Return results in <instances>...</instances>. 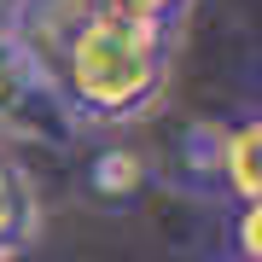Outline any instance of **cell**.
<instances>
[{"label":"cell","instance_id":"cell-2","mask_svg":"<svg viewBox=\"0 0 262 262\" xmlns=\"http://www.w3.org/2000/svg\"><path fill=\"white\" fill-rule=\"evenodd\" d=\"M70 128H76V117H70L64 94H58L53 64L35 58L24 41L0 47V134L53 146V140H70Z\"/></svg>","mask_w":262,"mask_h":262},{"label":"cell","instance_id":"cell-5","mask_svg":"<svg viewBox=\"0 0 262 262\" xmlns=\"http://www.w3.org/2000/svg\"><path fill=\"white\" fill-rule=\"evenodd\" d=\"M88 187L105 204H128L134 192H146V158L134 146H105L94 163H88Z\"/></svg>","mask_w":262,"mask_h":262},{"label":"cell","instance_id":"cell-6","mask_svg":"<svg viewBox=\"0 0 262 262\" xmlns=\"http://www.w3.org/2000/svg\"><path fill=\"white\" fill-rule=\"evenodd\" d=\"M99 12H117V18H134V24H169L175 29V12L187 0H94Z\"/></svg>","mask_w":262,"mask_h":262},{"label":"cell","instance_id":"cell-7","mask_svg":"<svg viewBox=\"0 0 262 262\" xmlns=\"http://www.w3.org/2000/svg\"><path fill=\"white\" fill-rule=\"evenodd\" d=\"M222 134H227V122H198V128H187V163L192 169H215L222 163Z\"/></svg>","mask_w":262,"mask_h":262},{"label":"cell","instance_id":"cell-9","mask_svg":"<svg viewBox=\"0 0 262 262\" xmlns=\"http://www.w3.org/2000/svg\"><path fill=\"white\" fill-rule=\"evenodd\" d=\"M24 41V0H0V47Z\"/></svg>","mask_w":262,"mask_h":262},{"label":"cell","instance_id":"cell-4","mask_svg":"<svg viewBox=\"0 0 262 262\" xmlns=\"http://www.w3.org/2000/svg\"><path fill=\"white\" fill-rule=\"evenodd\" d=\"M215 175L227 181V192H233L239 204H256V192H262V122H256V117L227 122Z\"/></svg>","mask_w":262,"mask_h":262},{"label":"cell","instance_id":"cell-3","mask_svg":"<svg viewBox=\"0 0 262 262\" xmlns=\"http://www.w3.org/2000/svg\"><path fill=\"white\" fill-rule=\"evenodd\" d=\"M41 239V192L24 163L0 158V262L24 256Z\"/></svg>","mask_w":262,"mask_h":262},{"label":"cell","instance_id":"cell-1","mask_svg":"<svg viewBox=\"0 0 262 262\" xmlns=\"http://www.w3.org/2000/svg\"><path fill=\"white\" fill-rule=\"evenodd\" d=\"M169 41H175L169 24H134L94 6L53 58L70 117L105 128L146 117L169 82Z\"/></svg>","mask_w":262,"mask_h":262},{"label":"cell","instance_id":"cell-8","mask_svg":"<svg viewBox=\"0 0 262 262\" xmlns=\"http://www.w3.org/2000/svg\"><path fill=\"white\" fill-rule=\"evenodd\" d=\"M239 262H262V204H239Z\"/></svg>","mask_w":262,"mask_h":262},{"label":"cell","instance_id":"cell-10","mask_svg":"<svg viewBox=\"0 0 262 262\" xmlns=\"http://www.w3.org/2000/svg\"><path fill=\"white\" fill-rule=\"evenodd\" d=\"M233 262H239V256H233Z\"/></svg>","mask_w":262,"mask_h":262}]
</instances>
